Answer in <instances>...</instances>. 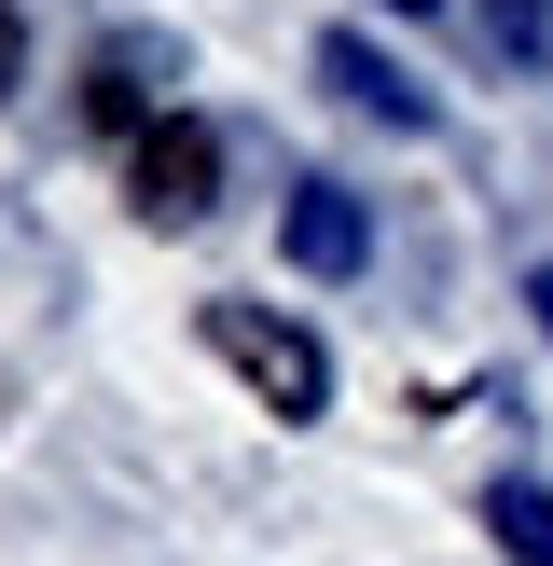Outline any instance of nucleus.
Here are the masks:
<instances>
[{
  "label": "nucleus",
  "mask_w": 553,
  "mask_h": 566,
  "mask_svg": "<svg viewBox=\"0 0 553 566\" xmlns=\"http://www.w3.org/2000/svg\"><path fill=\"white\" fill-rule=\"evenodd\" d=\"M194 332H208V359L249 374V401H263L276 429H319V415H332V346L304 318H276V304H208Z\"/></svg>",
  "instance_id": "f257e3e1"
},
{
  "label": "nucleus",
  "mask_w": 553,
  "mask_h": 566,
  "mask_svg": "<svg viewBox=\"0 0 553 566\" xmlns=\"http://www.w3.org/2000/svg\"><path fill=\"white\" fill-rule=\"evenodd\" d=\"M125 193H138V221H153V235L208 221V208H221V125H208V111H166V125H138Z\"/></svg>",
  "instance_id": "f03ea898"
},
{
  "label": "nucleus",
  "mask_w": 553,
  "mask_h": 566,
  "mask_svg": "<svg viewBox=\"0 0 553 566\" xmlns=\"http://www.w3.org/2000/svg\"><path fill=\"white\" fill-rule=\"evenodd\" d=\"M319 83H332L346 111H374V125H401V138L442 125V97H429V83H415L387 42H359V28H319Z\"/></svg>",
  "instance_id": "7ed1b4c3"
},
{
  "label": "nucleus",
  "mask_w": 553,
  "mask_h": 566,
  "mask_svg": "<svg viewBox=\"0 0 553 566\" xmlns=\"http://www.w3.org/2000/svg\"><path fill=\"white\" fill-rule=\"evenodd\" d=\"M276 249H291V276H359V263H374V208H359L346 180H291Z\"/></svg>",
  "instance_id": "20e7f679"
},
{
  "label": "nucleus",
  "mask_w": 553,
  "mask_h": 566,
  "mask_svg": "<svg viewBox=\"0 0 553 566\" xmlns=\"http://www.w3.org/2000/svg\"><path fill=\"white\" fill-rule=\"evenodd\" d=\"M166 83H180V42H153V28H125V42H97V83H83V111H97L111 138H138V125H166Z\"/></svg>",
  "instance_id": "39448f33"
},
{
  "label": "nucleus",
  "mask_w": 553,
  "mask_h": 566,
  "mask_svg": "<svg viewBox=\"0 0 553 566\" xmlns=\"http://www.w3.org/2000/svg\"><path fill=\"white\" fill-rule=\"evenodd\" d=\"M484 525H498V553H512V566H553V484L498 470V484H484Z\"/></svg>",
  "instance_id": "423d86ee"
},
{
  "label": "nucleus",
  "mask_w": 553,
  "mask_h": 566,
  "mask_svg": "<svg viewBox=\"0 0 553 566\" xmlns=\"http://www.w3.org/2000/svg\"><path fill=\"white\" fill-rule=\"evenodd\" d=\"M484 42L512 55V70H540L553 55V0H484Z\"/></svg>",
  "instance_id": "0eeeda50"
},
{
  "label": "nucleus",
  "mask_w": 553,
  "mask_h": 566,
  "mask_svg": "<svg viewBox=\"0 0 553 566\" xmlns=\"http://www.w3.org/2000/svg\"><path fill=\"white\" fill-rule=\"evenodd\" d=\"M14 83H28V14L0 0V97H14Z\"/></svg>",
  "instance_id": "6e6552de"
},
{
  "label": "nucleus",
  "mask_w": 553,
  "mask_h": 566,
  "mask_svg": "<svg viewBox=\"0 0 553 566\" xmlns=\"http://www.w3.org/2000/svg\"><path fill=\"white\" fill-rule=\"evenodd\" d=\"M525 304H540V332H553V263H540V276H525Z\"/></svg>",
  "instance_id": "1a4fd4ad"
},
{
  "label": "nucleus",
  "mask_w": 553,
  "mask_h": 566,
  "mask_svg": "<svg viewBox=\"0 0 553 566\" xmlns=\"http://www.w3.org/2000/svg\"><path fill=\"white\" fill-rule=\"evenodd\" d=\"M387 14H442V0H387Z\"/></svg>",
  "instance_id": "9d476101"
}]
</instances>
